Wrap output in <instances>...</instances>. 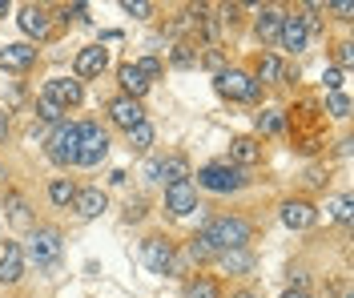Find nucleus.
<instances>
[{"mask_svg":"<svg viewBox=\"0 0 354 298\" xmlns=\"http://www.w3.org/2000/svg\"><path fill=\"white\" fill-rule=\"evenodd\" d=\"M201 238L214 246V250H245L250 242H254V230L245 218L238 214H218V218H209L205 226H201Z\"/></svg>","mask_w":354,"mask_h":298,"instance_id":"1","label":"nucleus"},{"mask_svg":"<svg viewBox=\"0 0 354 298\" xmlns=\"http://www.w3.org/2000/svg\"><path fill=\"white\" fill-rule=\"evenodd\" d=\"M194 178H198L194 189H205V194H238V189L250 185V174L230 165V161H205Z\"/></svg>","mask_w":354,"mask_h":298,"instance_id":"2","label":"nucleus"},{"mask_svg":"<svg viewBox=\"0 0 354 298\" xmlns=\"http://www.w3.org/2000/svg\"><path fill=\"white\" fill-rule=\"evenodd\" d=\"M141 262H145V270L149 274H174L177 270V242L169 234H149L145 242H141Z\"/></svg>","mask_w":354,"mask_h":298,"instance_id":"3","label":"nucleus"},{"mask_svg":"<svg viewBox=\"0 0 354 298\" xmlns=\"http://www.w3.org/2000/svg\"><path fill=\"white\" fill-rule=\"evenodd\" d=\"M24 262H37V266H53L61 258V230L57 226H32L28 230V242L21 246Z\"/></svg>","mask_w":354,"mask_h":298,"instance_id":"4","label":"nucleus"},{"mask_svg":"<svg viewBox=\"0 0 354 298\" xmlns=\"http://www.w3.org/2000/svg\"><path fill=\"white\" fill-rule=\"evenodd\" d=\"M77 145H81V125L77 121H61L57 129H53V138H48V161L53 165H77Z\"/></svg>","mask_w":354,"mask_h":298,"instance_id":"5","label":"nucleus"},{"mask_svg":"<svg viewBox=\"0 0 354 298\" xmlns=\"http://www.w3.org/2000/svg\"><path fill=\"white\" fill-rule=\"evenodd\" d=\"M109 158V129H101L97 121H85L81 125V145H77V165H101V161Z\"/></svg>","mask_w":354,"mask_h":298,"instance_id":"6","label":"nucleus"},{"mask_svg":"<svg viewBox=\"0 0 354 298\" xmlns=\"http://www.w3.org/2000/svg\"><path fill=\"white\" fill-rule=\"evenodd\" d=\"M218 93L230 97V101H250V105H254V101L262 97V85H258L245 69H221L218 73Z\"/></svg>","mask_w":354,"mask_h":298,"instance_id":"7","label":"nucleus"},{"mask_svg":"<svg viewBox=\"0 0 354 298\" xmlns=\"http://www.w3.org/2000/svg\"><path fill=\"white\" fill-rule=\"evenodd\" d=\"M44 101H53L57 109H77L81 101H85V85L77 81V77H53V81H44Z\"/></svg>","mask_w":354,"mask_h":298,"instance_id":"8","label":"nucleus"},{"mask_svg":"<svg viewBox=\"0 0 354 298\" xmlns=\"http://www.w3.org/2000/svg\"><path fill=\"white\" fill-rule=\"evenodd\" d=\"M105 113H109V121L117 125V129H125L129 133L133 125H141L145 121V105L141 101H133V97H109V105H105Z\"/></svg>","mask_w":354,"mask_h":298,"instance_id":"9","label":"nucleus"},{"mask_svg":"<svg viewBox=\"0 0 354 298\" xmlns=\"http://www.w3.org/2000/svg\"><path fill=\"white\" fill-rule=\"evenodd\" d=\"M105 69H109V48L105 45H85L77 53V61H73V77H77V81L101 77Z\"/></svg>","mask_w":354,"mask_h":298,"instance_id":"10","label":"nucleus"},{"mask_svg":"<svg viewBox=\"0 0 354 298\" xmlns=\"http://www.w3.org/2000/svg\"><path fill=\"white\" fill-rule=\"evenodd\" d=\"M278 214H282V226L286 230H310L318 222V206L310 198H286Z\"/></svg>","mask_w":354,"mask_h":298,"instance_id":"11","label":"nucleus"},{"mask_svg":"<svg viewBox=\"0 0 354 298\" xmlns=\"http://www.w3.org/2000/svg\"><path fill=\"white\" fill-rule=\"evenodd\" d=\"M17 24L24 28V37H32V41H48V37H53L48 8H41V4H24L21 17H17Z\"/></svg>","mask_w":354,"mask_h":298,"instance_id":"12","label":"nucleus"},{"mask_svg":"<svg viewBox=\"0 0 354 298\" xmlns=\"http://www.w3.org/2000/svg\"><path fill=\"white\" fill-rule=\"evenodd\" d=\"M32 65H37V45L17 41V45L0 48V69H4V73H28Z\"/></svg>","mask_w":354,"mask_h":298,"instance_id":"13","label":"nucleus"},{"mask_svg":"<svg viewBox=\"0 0 354 298\" xmlns=\"http://www.w3.org/2000/svg\"><path fill=\"white\" fill-rule=\"evenodd\" d=\"M165 209L174 218H189L198 209V189L194 182H181V185H165Z\"/></svg>","mask_w":354,"mask_h":298,"instance_id":"14","label":"nucleus"},{"mask_svg":"<svg viewBox=\"0 0 354 298\" xmlns=\"http://www.w3.org/2000/svg\"><path fill=\"white\" fill-rule=\"evenodd\" d=\"M73 209H77V218H101L105 209H109V194L105 189H97V185H85V189H77V198H73Z\"/></svg>","mask_w":354,"mask_h":298,"instance_id":"15","label":"nucleus"},{"mask_svg":"<svg viewBox=\"0 0 354 298\" xmlns=\"http://www.w3.org/2000/svg\"><path fill=\"white\" fill-rule=\"evenodd\" d=\"M24 278V250L21 242H4L0 250V286H17Z\"/></svg>","mask_w":354,"mask_h":298,"instance_id":"16","label":"nucleus"},{"mask_svg":"<svg viewBox=\"0 0 354 298\" xmlns=\"http://www.w3.org/2000/svg\"><path fill=\"white\" fill-rule=\"evenodd\" d=\"M157 182H165V185L194 182V169H189V158H185V153H169V158H161V161H157Z\"/></svg>","mask_w":354,"mask_h":298,"instance_id":"17","label":"nucleus"},{"mask_svg":"<svg viewBox=\"0 0 354 298\" xmlns=\"http://www.w3.org/2000/svg\"><path fill=\"white\" fill-rule=\"evenodd\" d=\"M310 41V28L306 21L298 17V12H286V21H282V32H278V45L286 48V53H302Z\"/></svg>","mask_w":354,"mask_h":298,"instance_id":"18","label":"nucleus"},{"mask_svg":"<svg viewBox=\"0 0 354 298\" xmlns=\"http://www.w3.org/2000/svg\"><path fill=\"white\" fill-rule=\"evenodd\" d=\"M214 262H218L225 274H234V278L254 274V266H258V258H254V250H250V246H245V250H221Z\"/></svg>","mask_w":354,"mask_h":298,"instance_id":"19","label":"nucleus"},{"mask_svg":"<svg viewBox=\"0 0 354 298\" xmlns=\"http://www.w3.org/2000/svg\"><path fill=\"white\" fill-rule=\"evenodd\" d=\"M258 161H262V141L258 138H234L230 141V165L250 169V165H258Z\"/></svg>","mask_w":354,"mask_h":298,"instance_id":"20","label":"nucleus"},{"mask_svg":"<svg viewBox=\"0 0 354 298\" xmlns=\"http://www.w3.org/2000/svg\"><path fill=\"white\" fill-rule=\"evenodd\" d=\"M117 81H121V97H133V101H141V97L149 93V81L141 77V69H137L133 61H125V65L117 69Z\"/></svg>","mask_w":354,"mask_h":298,"instance_id":"21","label":"nucleus"},{"mask_svg":"<svg viewBox=\"0 0 354 298\" xmlns=\"http://www.w3.org/2000/svg\"><path fill=\"white\" fill-rule=\"evenodd\" d=\"M282 21H286V12L282 8H262L258 17H254V32H258V41H278V32H282Z\"/></svg>","mask_w":354,"mask_h":298,"instance_id":"22","label":"nucleus"},{"mask_svg":"<svg viewBox=\"0 0 354 298\" xmlns=\"http://www.w3.org/2000/svg\"><path fill=\"white\" fill-rule=\"evenodd\" d=\"M4 214H8V222H12V226H24V230L37 226V222H32V214H28V202H24L17 189H8V194H4Z\"/></svg>","mask_w":354,"mask_h":298,"instance_id":"23","label":"nucleus"},{"mask_svg":"<svg viewBox=\"0 0 354 298\" xmlns=\"http://www.w3.org/2000/svg\"><path fill=\"white\" fill-rule=\"evenodd\" d=\"M44 194H48V202L57 209H68L73 198H77V182H73V178H48V189H44Z\"/></svg>","mask_w":354,"mask_h":298,"instance_id":"24","label":"nucleus"},{"mask_svg":"<svg viewBox=\"0 0 354 298\" xmlns=\"http://www.w3.org/2000/svg\"><path fill=\"white\" fill-rule=\"evenodd\" d=\"M282 69H286V65H282V61H278L274 53H262V57H258V65H254V73H250V77H254L258 85H274V81H282Z\"/></svg>","mask_w":354,"mask_h":298,"instance_id":"25","label":"nucleus"},{"mask_svg":"<svg viewBox=\"0 0 354 298\" xmlns=\"http://www.w3.org/2000/svg\"><path fill=\"white\" fill-rule=\"evenodd\" d=\"M181 298H221V282L209 274H198L181 286Z\"/></svg>","mask_w":354,"mask_h":298,"instance_id":"26","label":"nucleus"},{"mask_svg":"<svg viewBox=\"0 0 354 298\" xmlns=\"http://www.w3.org/2000/svg\"><path fill=\"white\" fill-rule=\"evenodd\" d=\"M125 138H129V153H149V145H153L157 133H153V125H149V121H141V125H133Z\"/></svg>","mask_w":354,"mask_h":298,"instance_id":"27","label":"nucleus"},{"mask_svg":"<svg viewBox=\"0 0 354 298\" xmlns=\"http://www.w3.org/2000/svg\"><path fill=\"white\" fill-rule=\"evenodd\" d=\"M254 125H258V133H262V138H278V133L286 129V113H278V109H262Z\"/></svg>","mask_w":354,"mask_h":298,"instance_id":"28","label":"nucleus"},{"mask_svg":"<svg viewBox=\"0 0 354 298\" xmlns=\"http://www.w3.org/2000/svg\"><path fill=\"white\" fill-rule=\"evenodd\" d=\"M185 254H189L194 262H214V258H218V250H214V246H209V242H205L201 234H194V238H189V246H185Z\"/></svg>","mask_w":354,"mask_h":298,"instance_id":"29","label":"nucleus"},{"mask_svg":"<svg viewBox=\"0 0 354 298\" xmlns=\"http://www.w3.org/2000/svg\"><path fill=\"white\" fill-rule=\"evenodd\" d=\"M326 109H330V117H338V121L351 117V97H346V93H330V97H326Z\"/></svg>","mask_w":354,"mask_h":298,"instance_id":"30","label":"nucleus"},{"mask_svg":"<svg viewBox=\"0 0 354 298\" xmlns=\"http://www.w3.org/2000/svg\"><path fill=\"white\" fill-rule=\"evenodd\" d=\"M37 117H41V121H48V125H61V121H65V109H57V105H53V101H37Z\"/></svg>","mask_w":354,"mask_h":298,"instance_id":"31","label":"nucleus"},{"mask_svg":"<svg viewBox=\"0 0 354 298\" xmlns=\"http://www.w3.org/2000/svg\"><path fill=\"white\" fill-rule=\"evenodd\" d=\"M351 209H354V206H351V198H346V194H338V198L330 202V218L346 226V222H351Z\"/></svg>","mask_w":354,"mask_h":298,"instance_id":"32","label":"nucleus"},{"mask_svg":"<svg viewBox=\"0 0 354 298\" xmlns=\"http://www.w3.org/2000/svg\"><path fill=\"white\" fill-rule=\"evenodd\" d=\"M133 65L141 69V77H145L149 85H153L157 77H161V61H157V57H141V61H133Z\"/></svg>","mask_w":354,"mask_h":298,"instance_id":"33","label":"nucleus"},{"mask_svg":"<svg viewBox=\"0 0 354 298\" xmlns=\"http://www.w3.org/2000/svg\"><path fill=\"white\" fill-rule=\"evenodd\" d=\"M342 81H346V73L342 69H326L322 73V85H326L330 93H342Z\"/></svg>","mask_w":354,"mask_h":298,"instance_id":"34","label":"nucleus"},{"mask_svg":"<svg viewBox=\"0 0 354 298\" xmlns=\"http://www.w3.org/2000/svg\"><path fill=\"white\" fill-rule=\"evenodd\" d=\"M121 8H125L129 17H149V12H153V4H145V0H137V4H133V0H125Z\"/></svg>","mask_w":354,"mask_h":298,"instance_id":"35","label":"nucleus"},{"mask_svg":"<svg viewBox=\"0 0 354 298\" xmlns=\"http://www.w3.org/2000/svg\"><path fill=\"white\" fill-rule=\"evenodd\" d=\"M326 8H330L338 21H354V4H346V0H338V4H326Z\"/></svg>","mask_w":354,"mask_h":298,"instance_id":"36","label":"nucleus"},{"mask_svg":"<svg viewBox=\"0 0 354 298\" xmlns=\"http://www.w3.org/2000/svg\"><path fill=\"white\" fill-rule=\"evenodd\" d=\"M338 65H342V69H351V65H354V45H351V41H342V45H338Z\"/></svg>","mask_w":354,"mask_h":298,"instance_id":"37","label":"nucleus"},{"mask_svg":"<svg viewBox=\"0 0 354 298\" xmlns=\"http://www.w3.org/2000/svg\"><path fill=\"white\" fill-rule=\"evenodd\" d=\"M198 57L189 53V45H177V53H174V65H194Z\"/></svg>","mask_w":354,"mask_h":298,"instance_id":"38","label":"nucleus"},{"mask_svg":"<svg viewBox=\"0 0 354 298\" xmlns=\"http://www.w3.org/2000/svg\"><path fill=\"white\" fill-rule=\"evenodd\" d=\"M201 65H205V69H214V73H221V53H218V48H209V53L201 57Z\"/></svg>","mask_w":354,"mask_h":298,"instance_id":"39","label":"nucleus"},{"mask_svg":"<svg viewBox=\"0 0 354 298\" xmlns=\"http://www.w3.org/2000/svg\"><path fill=\"white\" fill-rule=\"evenodd\" d=\"M306 182H310V185H326V182H330V178H326L322 169H310V174H306Z\"/></svg>","mask_w":354,"mask_h":298,"instance_id":"40","label":"nucleus"},{"mask_svg":"<svg viewBox=\"0 0 354 298\" xmlns=\"http://www.w3.org/2000/svg\"><path fill=\"white\" fill-rule=\"evenodd\" d=\"M282 298H314V295H310L306 286H290V290H286Z\"/></svg>","mask_w":354,"mask_h":298,"instance_id":"41","label":"nucleus"},{"mask_svg":"<svg viewBox=\"0 0 354 298\" xmlns=\"http://www.w3.org/2000/svg\"><path fill=\"white\" fill-rule=\"evenodd\" d=\"M8 138V113H4V109H0V141Z\"/></svg>","mask_w":354,"mask_h":298,"instance_id":"42","label":"nucleus"},{"mask_svg":"<svg viewBox=\"0 0 354 298\" xmlns=\"http://www.w3.org/2000/svg\"><path fill=\"white\" fill-rule=\"evenodd\" d=\"M230 298H258V295H254L250 286H242V290H234V295H230Z\"/></svg>","mask_w":354,"mask_h":298,"instance_id":"43","label":"nucleus"},{"mask_svg":"<svg viewBox=\"0 0 354 298\" xmlns=\"http://www.w3.org/2000/svg\"><path fill=\"white\" fill-rule=\"evenodd\" d=\"M0 17H8V0H0Z\"/></svg>","mask_w":354,"mask_h":298,"instance_id":"44","label":"nucleus"},{"mask_svg":"<svg viewBox=\"0 0 354 298\" xmlns=\"http://www.w3.org/2000/svg\"><path fill=\"white\" fill-rule=\"evenodd\" d=\"M0 185H4V165H0Z\"/></svg>","mask_w":354,"mask_h":298,"instance_id":"45","label":"nucleus"}]
</instances>
